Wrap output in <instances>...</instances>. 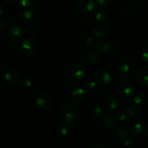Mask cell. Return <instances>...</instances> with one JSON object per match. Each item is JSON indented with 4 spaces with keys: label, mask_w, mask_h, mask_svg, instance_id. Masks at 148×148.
Wrapping results in <instances>:
<instances>
[{
    "label": "cell",
    "mask_w": 148,
    "mask_h": 148,
    "mask_svg": "<svg viewBox=\"0 0 148 148\" xmlns=\"http://www.w3.org/2000/svg\"><path fill=\"white\" fill-rule=\"evenodd\" d=\"M60 116L64 123L72 125L76 124L79 119V110L72 103L64 104L60 109Z\"/></svg>",
    "instance_id": "cell-1"
},
{
    "label": "cell",
    "mask_w": 148,
    "mask_h": 148,
    "mask_svg": "<svg viewBox=\"0 0 148 148\" xmlns=\"http://www.w3.org/2000/svg\"><path fill=\"white\" fill-rule=\"evenodd\" d=\"M116 91L121 96L132 97L135 92V86L130 79H120L116 84Z\"/></svg>",
    "instance_id": "cell-2"
},
{
    "label": "cell",
    "mask_w": 148,
    "mask_h": 148,
    "mask_svg": "<svg viewBox=\"0 0 148 148\" xmlns=\"http://www.w3.org/2000/svg\"><path fill=\"white\" fill-rule=\"evenodd\" d=\"M132 135L137 138H144L148 135V124L143 121H134L130 126Z\"/></svg>",
    "instance_id": "cell-3"
},
{
    "label": "cell",
    "mask_w": 148,
    "mask_h": 148,
    "mask_svg": "<svg viewBox=\"0 0 148 148\" xmlns=\"http://www.w3.org/2000/svg\"><path fill=\"white\" fill-rule=\"evenodd\" d=\"M36 104L38 108L41 111H48L51 108L52 105V101L50 95L46 92H38L36 97Z\"/></svg>",
    "instance_id": "cell-4"
},
{
    "label": "cell",
    "mask_w": 148,
    "mask_h": 148,
    "mask_svg": "<svg viewBox=\"0 0 148 148\" xmlns=\"http://www.w3.org/2000/svg\"><path fill=\"white\" fill-rule=\"evenodd\" d=\"M95 50L101 54H108L114 50V45L111 40L106 38H101L95 43Z\"/></svg>",
    "instance_id": "cell-5"
},
{
    "label": "cell",
    "mask_w": 148,
    "mask_h": 148,
    "mask_svg": "<svg viewBox=\"0 0 148 148\" xmlns=\"http://www.w3.org/2000/svg\"><path fill=\"white\" fill-rule=\"evenodd\" d=\"M75 5L77 10L81 13L88 14L95 10V0H75Z\"/></svg>",
    "instance_id": "cell-6"
},
{
    "label": "cell",
    "mask_w": 148,
    "mask_h": 148,
    "mask_svg": "<svg viewBox=\"0 0 148 148\" xmlns=\"http://www.w3.org/2000/svg\"><path fill=\"white\" fill-rule=\"evenodd\" d=\"M21 49L26 56H33L37 53L38 46L34 39L29 38L24 39L22 42Z\"/></svg>",
    "instance_id": "cell-7"
},
{
    "label": "cell",
    "mask_w": 148,
    "mask_h": 148,
    "mask_svg": "<svg viewBox=\"0 0 148 148\" xmlns=\"http://www.w3.org/2000/svg\"><path fill=\"white\" fill-rule=\"evenodd\" d=\"M111 75L109 71L106 68H99L95 75V80L102 86H107L111 82Z\"/></svg>",
    "instance_id": "cell-8"
},
{
    "label": "cell",
    "mask_w": 148,
    "mask_h": 148,
    "mask_svg": "<svg viewBox=\"0 0 148 148\" xmlns=\"http://www.w3.org/2000/svg\"><path fill=\"white\" fill-rule=\"evenodd\" d=\"M134 72H135V66L130 62L121 64L117 69L118 75L123 79L130 77L134 75Z\"/></svg>",
    "instance_id": "cell-9"
},
{
    "label": "cell",
    "mask_w": 148,
    "mask_h": 148,
    "mask_svg": "<svg viewBox=\"0 0 148 148\" xmlns=\"http://www.w3.org/2000/svg\"><path fill=\"white\" fill-rule=\"evenodd\" d=\"M24 36V30L19 25H13L7 29V36L12 41L20 40Z\"/></svg>",
    "instance_id": "cell-10"
},
{
    "label": "cell",
    "mask_w": 148,
    "mask_h": 148,
    "mask_svg": "<svg viewBox=\"0 0 148 148\" xmlns=\"http://www.w3.org/2000/svg\"><path fill=\"white\" fill-rule=\"evenodd\" d=\"M86 91L82 88H76L72 90L69 93V98L74 103H79L84 101L86 98Z\"/></svg>",
    "instance_id": "cell-11"
},
{
    "label": "cell",
    "mask_w": 148,
    "mask_h": 148,
    "mask_svg": "<svg viewBox=\"0 0 148 148\" xmlns=\"http://www.w3.org/2000/svg\"><path fill=\"white\" fill-rule=\"evenodd\" d=\"M70 74L72 77L75 80H82L85 77L86 70L83 65L78 64H75L72 66L70 71Z\"/></svg>",
    "instance_id": "cell-12"
},
{
    "label": "cell",
    "mask_w": 148,
    "mask_h": 148,
    "mask_svg": "<svg viewBox=\"0 0 148 148\" xmlns=\"http://www.w3.org/2000/svg\"><path fill=\"white\" fill-rule=\"evenodd\" d=\"M4 79L12 87H15L20 84V78L18 73L14 70H9L4 75Z\"/></svg>",
    "instance_id": "cell-13"
},
{
    "label": "cell",
    "mask_w": 148,
    "mask_h": 148,
    "mask_svg": "<svg viewBox=\"0 0 148 148\" xmlns=\"http://www.w3.org/2000/svg\"><path fill=\"white\" fill-rule=\"evenodd\" d=\"M84 57L90 64H95L98 62L100 59V54L95 50V49L89 48L82 51Z\"/></svg>",
    "instance_id": "cell-14"
},
{
    "label": "cell",
    "mask_w": 148,
    "mask_h": 148,
    "mask_svg": "<svg viewBox=\"0 0 148 148\" xmlns=\"http://www.w3.org/2000/svg\"><path fill=\"white\" fill-rule=\"evenodd\" d=\"M93 19L98 24L103 25L108 22V14L103 9H97L93 13Z\"/></svg>",
    "instance_id": "cell-15"
},
{
    "label": "cell",
    "mask_w": 148,
    "mask_h": 148,
    "mask_svg": "<svg viewBox=\"0 0 148 148\" xmlns=\"http://www.w3.org/2000/svg\"><path fill=\"white\" fill-rule=\"evenodd\" d=\"M118 106V101L113 95H108L103 103V108L107 113H111L116 109Z\"/></svg>",
    "instance_id": "cell-16"
},
{
    "label": "cell",
    "mask_w": 148,
    "mask_h": 148,
    "mask_svg": "<svg viewBox=\"0 0 148 148\" xmlns=\"http://www.w3.org/2000/svg\"><path fill=\"white\" fill-rule=\"evenodd\" d=\"M136 80L143 87L148 86V71L145 69H139L135 73Z\"/></svg>",
    "instance_id": "cell-17"
},
{
    "label": "cell",
    "mask_w": 148,
    "mask_h": 148,
    "mask_svg": "<svg viewBox=\"0 0 148 148\" xmlns=\"http://www.w3.org/2000/svg\"><path fill=\"white\" fill-rule=\"evenodd\" d=\"M116 119L114 116V115L110 114H106L103 116L102 119H101V122L103 123L106 127H108V128H111V127H114L116 124Z\"/></svg>",
    "instance_id": "cell-18"
},
{
    "label": "cell",
    "mask_w": 148,
    "mask_h": 148,
    "mask_svg": "<svg viewBox=\"0 0 148 148\" xmlns=\"http://www.w3.org/2000/svg\"><path fill=\"white\" fill-rule=\"evenodd\" d=\"M108 34V30L103 25L95 27L92 30V35L94 37L98 38H103Z\"/></svg>",
    "instance_id": "cell-19"
},
{
    "label": "cell",
    "mask_w": 148,
    "mask_h": 148,
    "mask_svg": "<svg viewBox=\"0 0 148 148\" xmlns=\"http://www.w3.org/2000/svg\"><path fill=\"white\" fill-rule=\"evenodd\" d=\"M33 11L31 9L26 7L24 10H22L20 13V17L22 21L23 22H29L32 20L33 17Z\"/></svg>",
    "instance_id": "cell-20"
},
{
    "label": "cell",
    "mask_w": 148,
    "mask_h": 148,
    "mask_svg": "<svg viewBox=\"0 0 148 148\" xmlns=\"http://www.w3.org/2000/svg\"><path fill=\"white\" fill-rule=\"evenodd\" d=\"M126 112H127V114L128 116L133 119L137 118L141 114V111L140 110V108L138 107L132 105H130L127 106V111Z\"/></svg>",
    "instance_id": "cell-21"
},
{
    "label": "cell",
    "mask_w": 148,
    "mask_h": 148,
    "mask_svg": "<svg viewBox=\"0 0 148 148\" xmlns=\"http://www.w3.org/2000/svg\"><path fill=\"white\" fill-rule=\"evenodd\" d=\"M114 133H115V135L117 137L122 139V140H125V139L128 138V137L132 136V134L130 130H127V129L124 128V127H119V128L116 129L115 132H114Z\"/></svg>",
    "instance_id": "cell-22"
},
{
    "label": "cell",
    "mask_w": 148,
    "mask_h": 148,
    "mask_svg": "<svg viewBox=\"0 0 148 148\" xmlns=\"http://www.w3.org/2000/svg\"><path fill=\"white\" fill-rule=\"evenodd\" d=\"M56 132L60 136H66L69 133L68 124L66 123H60L56 127Z\"/></svg>",
    "instance_id": "cell-23"
},
{
    "label": "cell",
    "mask_w": 148,
    "mask_h": 148,
    "mask_svg": "<svg viewBox=\"0 0 148 148\" xmlns=\"http://www.w3.org/2000/svg\"><path fill=\"white\" fill-rule=\"evenodd\" d=\"M132 101L135 106H143L146 103V98L143 94H136L133 95Z\"/></svg>",
    "instance_id": "cell-24"
},
{
    "label": "cell",
    "mask_w": 148,
    "mask_h": 148,
    "mask_svg": "<svg viewBox=\"0 0 148 148\" xmlns=\"http://www.w3.org/2000/svg\"><path fill=\"white\" fill-rule=\"evenodd\" d=\"M91 111H92V116L95 118H99L103 116V111L101 106L98 105H93L91 108Z\"/></svg>",
    "instance_id": "cell-25"
},
{
    "label": "cell",
    "mask_w": 148,
    "mask_h": 148,
    "mask_svg": "<svg viewBox=\"0 0 148 148\" xmlns=\"http://www.w3.org/2000/svg\"><path fill=\"white\" fill-rule=\"evenodd\" d=\"M97 82L95 79L93 78H89L85 81V86L88 90H92L96 88Z\"/></svg>",
    "instance_id": "cell-26"
},
{
    "label": "cell",
    "mask_w": 148,
    "mask_h": 148,
    "mask_svg": "<svg viewBox=\"0 0 148 148\" xmlns=\"http://www.w3.org/2000/svg\"><path fill=\"white\" fill-rule=\"evenodd\" d=\"M114 116L116 117V120L119 121H124L127 118V114L126 111L124 110H118L114 114Z\"/></svg>",
    "instance_id": "cell-27"
},
{
    "label": "cell",
    "mask_w": 148,
    "mask_h": 148,
    "mask_svg": "<svg viewBox=\"0 0 148 148\" xmlns=\"http://www.w3.org/2000/svg\"><path fill=\"white\" fill-rule=\"evenodd\" d=\"M20 85L25 89H28V88H31L32 85H33V81L31 79L28 77H24L22 79H20Z\"/></svg>",
    "instance_id": "cell-28"
},
{
    "label": "cell",
    "mask_w": 148,
    "mask_h": 148,
    "mask_svg": "<svg viewBox=\"0 0 148 148\" xmlns=\"http://www.w3.org/2000/svg\"><path fill=\"white\" fill-rule=\"evenodd\" d=\"M134 145H135V140H134V137H132V136L128 137V138L125 139V140H124V145L125 147L128 148H132L134 147Z\"/></svg>",
    "instance_id": "cell-29"
},
{
    "label": "cell",
    "mask_w": 148,
    "mask_h": 148,
    "mask_svg": "<svg viewBox=\"0 0 148 148\" xmlns=\"http://www.w3.org/2000/svg\"><path fill=\"white\" fill-rule=\"evenodd\" d=\"M96 3L101 7L107 8L111 5L112 0H96Z\"/></svg>",
    "instance_id": "cell-30"
},
{
    "label": "cell",
    "mask_w": 148,
    "mask_h": 148,
    "mask_svg": "<svg viewBox=\"0 0 148 148\" xmlns=\"http://www.w3.org/2000/svg\"><path fill=\"white\" fill-rule=\"evenodd\" d=\"M17 1L22 7H25V8L30 7L34 2V0H17Z\"/></svg>",
    "instance_id": "cell-31"
},
{
    "label": "cell",
    "mask_w": 148,
    "mask_h": 148,
    "mask_svg": "<svg viewBox=\"0 0 148 148\" xmlns=\"http://www.w3.org/2000/svg\"><path fill=\"white\" fill-rule=\"evenodd\" d=\"M141 56L143 60L146 63H148V46L144 47L141 53Z\"/></svg>",
    "instance_id": "cell-32"
},
{
    "label": "cell",
    "mask_w": 148,
    "mask_h": 148,
    "mask_svg": "<svg viewBox=\"0 0 148 148\" xmlns=\"http://www.w3.org/2000/svg\"><path fill=\"white\" fill-rule=\"evenodd\" d=\"M95 42V37L94 36H88L85 38V44L87 46H91Z\"/></svg>",
    "instance_id": "cell-33"
},
{
    "label": "cell",
    "mask_w": 148,
    "mask_h": 148,
    "mask_svg": "<svg viewBox=\"0 0 148 148\" xmlns=\"http://www.w3.org/2000/svg\"><path fill=\"white\" fill-rule=\"evenodd\" d=\"M7 30V25L4 21L0 20V32H4Z\"/></svg>",
    "instance_id": "cell-34"
},
{
    "label": "cell",
    "mask_w": 148,
    "mask_h": 148,
    "mask_svg": "<svg viewBox=\"0 0 148 148\" xmlns=\"http://www.w3.org/2000/svg\"><path fill=\"white\" fill-rule=\"evenodd\" d=\"M38 33H39L38 31L37 30H36V29L31 30V32H30V36H31V38L35 39V38H36L38 37Z\"/></svg>",
    "instance_id": "cell-35"
},
{
    "label": "cell",
    "mask_w": 148,
    "mask_h": 148,
    "mask_svg": "<svg viewBox=\"0 0 148 148\" xmlns=\"http://www.w3.org/2000/svg\"><path fill=\"white\" fill-rule=\"evenodd\" d=\"M104 88L103 90V94H105V95H108L109 93H111V89H110L109 88H108L107 86H103Z\"/></svg>",
    "instance_id": "cell-36"
},
{
    "label": "cell",
    "mask_w": 148,
    "mask_h": 148,
    "mask_svg": "<svg viewBox=\"0 0 148 148\" xmlns=\"http://www.w3.org/2000/svg\"><path fill=\"white\" fill-rule=\"evenodd\" d=\"M10 21L12 23H14V22L17 21V17H14V16H12V17L10 18Z\"/></svg>",
    "instance_id": "cell-37"
},
{
    "label": "cell",
    "mask_w": 148,
    "mask_h": 148,
    "mask_svg": "<svg viewBox=\"0 0 148 148\" xmlns=\"http://www.w3.org/2000/svg\"><path fill=\"white\" fill-rule=\"evenodd\" d=\"M93 148H106V147L105 145H103L98 144V145H96L94 146Z\"/></svg>",
    "instance_id": "cell-38"
},
{
    "label": "cell",
    "mask_w": 148,
    "mask_h": 148,
    "mask_svg": "<svg viewBox=\"0 0 148 148\" xmlns=\"http://www.w3.org/2000/svg\"><path fill=\"white\" fill-rule=\"evenodd\" d=\"M1 1L5 3V4H11L14 1V0H1Z\"/></svg>",
    "instance_id": "cell-39"
},
{
    "label": "cell",
    "mask_w": 148,
    "mask_h": 148,
    "mask_svg": "<svg viewBox=\"0 0 148 148\" xmlns=\"http://www.w3.org/2000/svg\"><path fill=\"white\" fill-rule=\"evenodd\" d=\"M3 13H4V10H3L2 6H1V4H0V18H1V16L3 15Z\"/></svg>",
    "instance_id": "cell-40"
},
{
    "label": "cell",
    "mask_w": 148,
    "mask_h": 148,
    "mask_svg": "<svg viewBox=\"0 0 148 148\" xmlns=\"http://www.w3.org/2000/svg\"><path fill=\"white\" fill-rule=\"evenodd\" d=\"M0 106H1V104H0Z\"/></svg>",
    "instance_id": "cell-41"
}]
</instances>
